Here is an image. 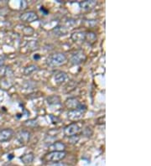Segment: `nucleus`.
<instances>
[{"label":"nucleus","instance_id":"10","mask_svg":"<svg viewBox=\"0 0 151 166\" xmlns=\"http://www.w3.org/2000/svg\"><path fill=\"white\" fill-rule=\"evenodd\" d=\"M80 104V101H78V99L75 98V97H70V98L66 99L65 101V106L69 110L77 109Z\"/></svg>","mask_w":151,"mask_h":166},{"label":"nucleus","instance_id":"2","mask_svg":"<svg viewBox=\"0 0 151 166\" xmlns=\"http://www.w3.org/2000/svg\"><path fill=\"white\" fill-rule=\"evenodd\" d=\"M86 111H87V106L81 103L77 109L69 110L68 113H67V117H68L69 120L76 123V122L79 121L83 118Z\"/></svg>","mask_w":151,"mask_h":166},{"label":"nucleus","instance_id":"3","mask_svg":"<svg viewBox=\"0 0 151 166\" xmlns=\"http://www.w3.org/2000/svg\"><path fill=\"white\" fill-rule=\"evenodd\" d=\"M66 156V151H51V152L47 153L46 155H44V157L42 158V159L46 162H51V163H55V162H60L65 159Z\"/></svg>","mask_w":151,"mask_h":166},{"label":"nucleus","instance_id":"8","mask_svg":"<svg viewBox=\"0 0 151 166\" xmlns=\"http://www.w3.org/2000/svg\"><path fill=\"white\" fill-rule=\"evenodd\" d=\"M14 131L11 128H4L0 130V143L9 142L14 138Z\"/></svg>","mask_w":151,"mask_h":166},{"label":"nucleus","instance_id":"7","mask_svg":"<svg viewBox=\"0 0 151 166\" xmlns=\"http://www.w3.org/2000/svg\"><path fill=\"white\" fill-rule=\"evenodd\" d=\"M86 59H87V56H86L84 51H77L71 56V62L73 65H80L82 62L85 61Z\"/></svg>","mask_w":151,"mask_h":166},{"label":"nucleus","instance_id":"17","mask_svg":"<svg viewBox=\"0 0 151 166\" xmlns=\"http://www.w3.org/2000/svg\"><path fill=\"white\" fill-rule=\"evenodd\" d=\"M46 166H65V164L62 162H55V163L49 164L48 165Z\"/></svg>","mask_w":151,"mask_h":166},{"label":"nucleus","instance_id":"6","mask_svg":"<svg viewBox=\"0 0 151 166\" xmlns=\"http://www.w3.org/2000/svg\"><path fill=\"white\" fill-rule=\"evenodd\" d=\"M20 19L23 22L32 23L37 21L39 20V16L34 11H26L20 14Z\"/></svg>","mask_w":151,"mask_h":166},{"label":"nucleus","instance_id":"15","mask_svg":"<svg viewBox=\"0 0 151 166\" xmlns=\"http://www.w3.org/2000/svg\"><path fill=\"white\" fill-rule=\"evenodd\" d=\"M71 39L75 42H83L85 40V32H76L71 35Z\"/></svg>","mask_w":151,"mask_h":166},{"label":"nucleus","instance_id":"14","mask_svg":"<svg viewBox=\"0 0 151 166\" xmlns=\"http://www.w3.org/2000/svg\"><path fill=\"white\" fill-rule=\"evenodd\" d=\"M97 39V35L92 31H87L85 32V40L89 44H93Z\"/></svg>","mask_w":151,"mask_h":166},{"label":"nucleus","instance_id":"11","mask_svg":"<svg viewBox=\"0 0 151 166\" xmlns=\"http://www.w3.org/2000/svg\"><path fill=\"white\" fill-rule=\"evenodd\" d=\"M67 79H68V76L64 71H58L55 75V82H56L57 84H62Z\"/></svg>","mask_w":151,"mask_h":166},{"label":"nucleus","instance_id":"4","mask_svg":"<svg viewBox=\"0 0 151 166\" xmlns=\"http://www.w3.org/2000/svg\"><path fill=\"white\" fill-rule=\"evenodd\" d=\"M80 132L81 128L77 123H72L69 124V125L64 128V129H63L64 135L66 137H68V138L77 135Z\"/></svg>","mask_w":151,"mask_h":166},{"label":"nucleus","instance_id":"16","mask_svg":"<svg viewBox=\"0 0 151 166\" xmlns=\"http://www.w3.org/2000/svg\"><path fill=\"white\" fill-rule=\"evenodd\" d=\"M38 70H39V68H38L37 65H29L24 68V74L25 76H30V75H32L33 73H34L35 71H37Z\"/></svg>","mask_w":151,"mask_h":166},{"label":"nucleus","instance_id":"13","mask_svg":"<svg viewBox=\"0 0 151 166\" xmlns=\"http://www.w3.org/2000/svg\"><path fill=\"white\" fill-rule=\"evenodd\" d=\"M20 159L23 162L24 164H31L34 159V155L33 153H29V154H25V155H22L20 157Z\"/></svg>","mask_w":151,"mask_h":166},{"label":"nucleus","instance_id":"9","mask_svg":"<svg viewBox=\"0 0 151 166\" xmlns=\"http://www.w3.org/2000/svg\"><path fill=\"white\" fill-rule=\"evenodd\" d=\"M97 3L96 0H86V1H82L79 3V6L82 10L85 11H90L93 9L97 6Z\"/></svg>","mask_w":151,"mask_h":166},{"label":"nucleus","instance_id":"12","mask_svg":"<svg viewBox=\"0 0 151 166\" xmlns=\"http://www.w3.org/2000/svg\"><path fill=\"white\" fill-rule=\"evenodd\" d=\"M66 146V144L62 143V142H56L54 144H52L51 145L49 146V149H51V151H58V152H60V151H65Z\"/></svg>","mask_w":151,"mask_h":166},{"label":"nucleus","instance_id":"1","mask_svg":"<svg viewBox=\"0 0 151 166\" xmlns=\"http://www.w3.org/2000/svg\"><path fill=\"white\" fill-rule=\"evenodd\" d=\"M66 56L65 54L60 53V52H56V53L51 54L47 59V65L51 67L55 66H59L66 62Z\"/></svg>","mask_w":151,"mask_h":166},{"label":"nucleus","instance_id":"18","mask_svg":"<svg viewBox=\"0 0 151 166\" xmlns=\"http://www.w3.org/2000/svg\"><path fill=\"white\" fill-rule=\"evenodd\" d=\"M40 11L44 12V14H45V15H47V14H48V11L44 9V7H41V8H40Z\"/></svg>","mask_w":151,"mask_h":166},{"label":"nucleus","instance_id":"19","mask_svg":"<svg viewBox=\"0 0 151 166\" xmlns=\"http://www.w3.org/2000/svg\"><path fill=\"white\" fill-rule=\"evenodd\" d=\"M3 65V60H0V68L2 67V65Z\"/></svg>","mask_w":151,"mask_h":166},{"label":"nucleus","instance_id":"5","mask_svg":"<svg viewBox=\"0 0 151 166\" xmlns=\"http://www.w3.org/2000/svg\"><path fill=\"white\" fill-rule=\"evenodd\" d=\"M31 138V133L27 130H21L16 134V140L21 145H25L28 144Z\"/></svg>","mask_w":151,"mask_h":166},{"label":"nucleus","instance_id":"20","mask_svg":"<svg viewBox=\"0 0 151 166\" xmlns=\"http://www.w3.org/2000/svg\"><path fill=\"white\" fill-rule=\"evenodd\" d=\"M34 60L40 59V56H34Z\"/></svg>","mask_w":151,"mask_h":166}]
</instances>
